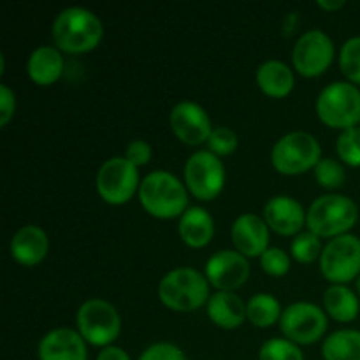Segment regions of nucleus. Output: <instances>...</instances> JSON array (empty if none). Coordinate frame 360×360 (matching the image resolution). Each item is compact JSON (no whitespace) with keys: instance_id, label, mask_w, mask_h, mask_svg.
<instances>
[{"instance_id":"nucleus-1","label":"nucleus","mask_w":360,"mask_h":360,"mask_svg":"<svg viewBox=\"0 0 360 360\" xmlns=\"http://www.w3.org/2000/svg\"><path fill=\"white\" fill-rule=\"evenodd\" d=\"M51 39L62 53L83 55L98 48L104 39V23L86 7H65L53 20Z\"/></svg>"},{"instance_id":"nucleus-2","label":"nucleus","mask_w":360,"mask_h":360,"mask_svg":"<svg viewBox=\"0 0 360 360\" xmlns=\"http://www.w3.org/2000/svg\"><path fill=\"white\" fill-rule=\"evenodd\" d=\"M188 197L190 193L185 181L164 169L148 172L141 181L139 193H137L143 210L158 220H172V218L179 220L190 207Z\"/></svg>"},{"instance_id":"nucleus-3","label":"nucleus","mask_w":360,"mask_h":360,"mask_svg":"<svg viewBox=\"0 0 360 360\" xmlns=\"http://www.w3.org/2000/svg\"><path fill=\"white\" fill-rule=\"evenodd\" d=\"M158 299L174 313H193L206 308L211 285L204 273L193 267H174L158 281Z\"/></svg>"},{"instance_id":"nucleus-4","label":"nucleus","mask_w":360,"mask_h":360,"mask_svg":"<svg viewBox=\"0 0 360 360\" xmlns=\"http://www.w3.org/2000/svg\"><path fill=\"white\" fill-rule=\"evenodd\" d=\"M359 221V206L343 193H326L316 197L308 210L306 227L322 239L350 234Z\"/></svg>"},{"instance_id":"nucleus-5","label":"nucleus","mask_w":360,"mask_h":360,"mask_svg":"<svg viewBox=\"0 0 360 360\" xmlns=\"http://www.w3.org/2000/svg\"><path fill=\"white\" fill-rule=\"evenodd\" d=\"M320 122L329 129L348 130L360 123V88L350 81H333L322 88L315 102Z\"/></svg>"},{"instance_id":"nucleus-6","label":"nucleus","mask_w":360,"mask_h":360,"mask_svg":"<svg viewBox=\"0 0 360 360\" xmlns=\"http://www.w3.org/2000/svg\"><path fill=\"white\" fill-rule=\"evenodd\" d=\"M322 158V144L306 130L285 134L271 150V164L278 174L283 176H301L313 171Z\"/></svg>"},{"instance_id":"nucleus-7","label":"nucleus","mask_w":360,"mask_h":360,"mask_svg":"<svg viewBox=\"0 0 360 360\" xmlns=\"http://www.w3.org/2000/svg\"><path fill=\"white\" fill-rule=\"evenodd\" d=\"M76 330L91 347L105 348L115 345L122 334V316L112 302L105 299H86L77 308Z\"/></svg>"},{"instance_id":"nucleus-8","label":"nucleus","mask_w":360,"mask_h":360,"mask_svg":"<svg viewBox=\"0 0 360 360\" xmlns=\"http://www.w3.org/2000/svg\"><path fill=\"white\" fill-rule=\"evenodd\" d=\"M183 181L190 195L202 202H211L224 192L227 181L224 160L210 150L195 151L186 158Z\"/></svg>"},{"instance_id":"nucleus-9","label":"nucleus","mask_w":360,"mask_h":360,"mask_svg":"<svg viewBox=\"0 0 360 360\" xmlns=\"http://www.w3.org/2000/svg\"><path fill=\"white\" fill-rule=\"evenodd\" d=\"M139 169L125 157H111L98 167L95 188L98 197L109 206H123L139 193Z\"/></svg>"},{"instance_id":"nucleus-10","label":"nucleus","mask_w":360,"mask_h":360,"mask_svg":"<svg viewBox=\"0 0 360 360\" xmlns=\"http://www.w3.org/2000/svg\"><path fill=\"white\" fill-rule=\"evenodd\" d=\"M278 326L283 338L294 341L299 347H304V345H315L320 340H326L329 316L323 306L308 301H297L283 309Z\"/></svg>"},{"instance_id":"nucleus-11","label":"nucleus","mask_w":360,"mask_h":360,"mask_svg":"<svg viewBox=\"0 0 360 360\" xmlns=\"http://www.w3.org/2000/svg\"><path fill=\"white\" fill-rule=\"evenodd\" d=\"M319 267L330 285H348L360 276V238L345 234L329 239L320 255Z\"/></svg>"},{"instance_id":"nucleus-12","label":"nucleus","mask_w":360,"mask_h":360,"mask_svg":"<svg viewBox=\"0 0 360 360\" xmlns=\"http://www.w3.org/2000/svg\"><path fill=\"white\" fill-rule=\"evenodd\" d=\"M336 58V46L320 28H309L301 34L292 48V67L302 77H319L329 70Z\"/></svg>"},{"instance_id":"nucleus-13","label":"nucleus","mask_w":360,"mask_h":360,"mask_svg":"<svg viewBox=\"0 0 360 360\" xmlns=\"http://www.w3.org/2000/svg\"><path fill=\"white\" fill-rule=\"evenodd\" d=\"M169 127L176 139L186 146L206 144L214 129L206 109L193 101H181L174 104L169 112Z\"/></svg>"},{"instance_id":"nucleus-14","label":"nucleus","mask_w":360,"mask_h":360,"mask_svg":"<svg viewBox=\"0 0 360 360\" xmlns=\"http://www.w3.org/2000/svg\"><path fill=\"white\" fill-rule=\"evenodd\" d=\"M204 276L217 292H236L248 281L250 262L238 250H220L206 260Z\"/></svg>"},{"instance_id":"nucleus-15","label":"nucleus","mask_w":360,"mask_h":360,"mask_svg":"<svg viewBox=\"0 0 360 360\" xmlns=\"http://www.w3.org/2000/svg\"><path fill=\"white\" fill-rule=\"evenodd\" d=\"M262 218L278 236L295 238L306 227L308 210L292 195H274L264 204Z\"/></svg>"},{"instance_id":"nucleus-16","label":"nucleus","mask_w":360,"mask_h":360,"mask_svg":"<svg viewBox=\"0 0 360 360\" xmlns=\"http://www.w3.org/2000/svg\"><path fill=\"white\" fill-rule=\"evenodd\" d=\"M231 239L234 250L246 259H260V255L269 248L271 229L260 214L243 213L232 221Z\"/></svg>"},{"instance_id":"nucleus-17","label":"nucleus","mask_w":360,"mask_h":360,"mask_svg":"<svg viewBox=\"0 0 360 360\" xmlns=\"http://www.w3.org/2000/svg\"><path fill=\"white\" fill-rule=\"evenodd\" d=\"M86 341L77 330L56 327L46 333L37 345L39 360H88Z\"/></svg>"},{"instance_id":"nucleus-18","label":"nucleus","mask_w":360,"mask_h":360,"mask_svg":"<svg viewBox=\"0 0 360 360\" xmlns=\"http://www.w3.org/2000/svg\"><path fill=\"white\" fill-rule=\"evenodd\" d=\"M9 253L23 267H35L44 262L49 253V238L42 227L35 224L23 225L14 232L9 243Z\"/></svg>"},{"instance_id":"nucleus-19","label":"nucleus","mask_w":360,"mask_h":360,"mask_svg":"<svg viewBox=\"0 0 360 360\" xmlns=\"http://www.w3.org/2000/svg\"><path fill=\"white\" fill-rule=\"evenodd\" d=\"M65 70L63 53L53 44L37 46L27 60V74L37 86H51Z\"/></svg>"},{"instance_id":"nucleus-20","label":"nucleus","mask_w":360,"mask_h":360,"mask_svg":"<svg viewBox=\"0 0 360 360\" xmlns=\"http://www.w3.org/2000/svg\"><path fill=\"white\" fill-rule=\"evenodd\" d=\"M214 218L206 207L190 206L178 220V236L188 248H206L214 238Z\"/></svg>"},{"instance_id":"nucleus-21","label":"nucleus","mask_w":360,"mask_h":360,"mask_svg":"<svg viewBox=\"0 0 360 360\" xmlns=\"http://www.w3.org/2000/svg\"><path fill=\"white\" fill-rule=\"evenodd\" d=\"M206 315L211 323L224 330L239 329L248 320L246 302L236 292H214L206 304Z\"/></svg>"},{"instance_id":"nucleus-22","label":"nucleus","mask_w":360,"mask_h":360,"mask_svg":"<svg viewBox=\"0 0 360 360\" xmlns=\"http://www.w3.org/2000/svg\"><path fill=\"white\" fill-rule=\"evenodd\" d=\"M255 79L260 91L271 98L288 97L295 88L294 67L276 58L260 63L255 72Z\"/></svg>"},{"instance_id":"nucleus-23","label":"nucleus","mask_w":360,"mask_h":360,"mask_svg":"<svg viewBox=\"0 0 360 360\" xmlns=\"http://www.w3.org/2000/svg\"><path fill=\"white\" fill-rule=\"evenodd\" d=\"M327 316L340 323H352L360 313V297L348 285H329L323 292Z\"/></svg>"},{"instance_id":"nucleus-24","label":"nucleus","mask_w":360,"mask_h":360,"mask_svg":"<svg viewBox=\"0 0 360 360\" xmlns=\"http://www.w3.org/2000/svg\"><path fill=\"white\" fill-rule=\"evenodd\" d=\"M283 309L280 299L267 292H259L246 301L248 322L259 329H269V327L280 323Z\"/></svg>"},{"instance_id":"nucleus-25","label":"nucleus","mask_w":360,"mask_h":360,"mask_svg":"<svg viewBox=\"0 0 360 360\" xmlns=\"http://www.w3.org/2000/svg\"><path fill=\"white\" fill-rule=\"evenodd\" d=\"M323 360H360V330L340 329L326 336L322 343Z\"/></svg>"},{"instance_id":"nucleus-26","label":"nucleus","mask_w":360,"mask_h":360,"mask_svg":"<svg viewBox=\"0 0 360 360\" xmlns=\"http://www.w3.org/2000/svg\"><path fill=\"white\" fill-rule=\"evenodd\" d=\"M322 238L309 231H302L301 234L295 236L290 243V257L292 260L299 264H313L320 260L323 252Z\"/></svg>"},{"instance_id":"nucleus-27","label":"nucleus","mask_w":360,"mask_h":360,"mask_svg":"<svg viewBox=\"0 0 360 360\" xmlns=\"http://www.w3.org/2000/svg\"><path fill=\"white\" fill-rule=\"evenodd\" d=\"M338 62H340V70L347 81L354 84H360V35L347 39L343 42L338 55Z\"/></svg>"},{"instance_id":"nucleus-28","label":"nucleus","mask_w":360,"mask_h":360,"mask_svg":"<svg viewBox=\"0 0 360 360\" xmlns=\"http://www.w3.org/2000/svg\"><path fill=\"white\" fill-rule=\"evenodd\" d=\"M259 360H304V354L287 338H271L259 348Z\"/></svg>"},{"instance_id":"nucleus-29","label":"nucleus","mask_w":360,"mask_h":360,"mask_svg":"<svg viewBox=\"0 0 360 360\" xmlns=\"http://www.w3.org/2000/svg\"><path fill=\"white\" fill-rule=\"evenodd\" d=\"M313 172H315L316 183L326 190H338L347 181L345 165L340 160H336V158L323 157L316 164V167L313 169Z\"/></svg>"},{"instance_id":"nucleus-30","label":"nucleus","mask_w":360,"mask_h":360,"mask_svg":"<svg viewBox=\"0 0 360 360\" xmlns=\"http://www.w3.org/2000/svg\"><path fill=\"white\" fill-rule=\"evenodd\" d=\"M336 153L343 165L354 169L360 167V127L343 130L338 136Z\"/></svg>"},{"instance_id":"nucleus-31","label":"nucleus","mask_w":360,"mask_h":360,"mask_svg":"<svg viewBox=\"0 0 360 360\" xmlns=\"http://www.w3.org/2000/svg\"><path fill=\"white\" fill-rule=\"evenodd\" d=\"M260 269L273 278H283L290 273L292 269V257L290 253L285 252L278 246H269L259 259Z\"/></svg>"},{"instance_id":"nucleus-32","label":"nucleus","mask_w":360,"mask_h":360,"mask_svg":"<svg viewBox=\"0 0 360 360\" xmlns=\"http://www.w3.org/2000/svg\"><path fill=\"white\" fill-rule=\"evenodd\" d=\"M206 144L207 150H210L211 153L217 155V157H231V155H234L236 150L239 148V136L236 134V130L231 129V127H214Z\"/></svg>"},{"instance_id":"nucleus-33","label":"nucleus","mask_w":360,"mask_h":360,"mask_svg":"<svg viewBox=\"0 0 360 360\" xmlns=\"http://www.w3.org/2000/svg\"><path fill=\"white\" fill-rule=\"evenodd\" d=\"M137 360H186V355L178 345L169 343V341H158V343L144 348Z\"/></svg>"},{"instance_id":"nucleus-34","label":"nucleus","mask_w":360,"mask_h":360,"mask_svg":"<svg viewBox=\"0 0 360 360\" xmlns=\"http://www.w3.org/2000/svg\"><path fill=\"white\" fill-rule=\"evenodd\" d=\"M123 157L130 162L132 165H136L137 169L144 167V165L150 164L151 157H153V148L148 141L144 139H132L125 148V153Z\"/></svg>"},{"instance_id":"nucleus-35","label":"nucleus","mask_w":360,"mask_h":360,"mask_svg":"<svg viewBox=\"0 0 360 360\" xmlns=\"http://www.w3.org/2000/svg\"><path fill=\"white\" fill-rule=\"evenodd\" d=\"M16 115V95L9 84H0V127H7Z\"/></svg>"},{"instance_id":"nucleus-36","label":"nucleus","mask_w":360,"mask_h":360,"mask_svg":"<svg viewBox=\"0 0 360 360\" xmlns=\"http://www.w3.org/2000/svg\"><path fill=\"white\" fill-rule=\"evenodd\" d=\"M97 360H132V359H130V355L127 354L122 347L111 345V347H105L98 352Z\"/></svg>"},{"instance_id":"nucleus-37","label":"nucleus","mask_w":360,"mask_h":360,"mask_svg":"<svg viewBox=\"0 0 360 360\" xmlns=\"http://www.w3.org/2000/svg\"><path fill=\"white\" fill-rule=\"evenodd\" d=\"M316 6L320 9L327 11V13H336V11L343 9L347 6V2L345 0H316Z\"/></svg>"},{"instance_id":"nucleus-38","label":"nucleus","mask_w":360,"mask_h":360,"mask_svg":"<svg viewBox=\"0 0 360 360\" xmlns=\"http://www.w3.org/2000/svg\"><path fill=\"white\" fill-rule=\"evenodd\" d=\"M355 288H357V294H359V297H360V276H359V280L355 281Z\"/></svg>"}]
</instances>
